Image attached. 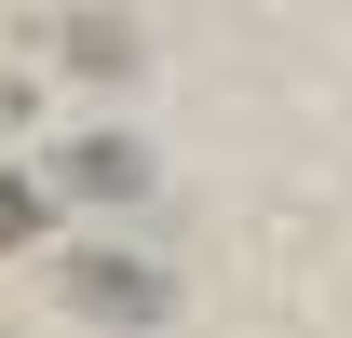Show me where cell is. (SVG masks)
<instances>
[{"label":"cell","instance_id":"1","mask_svg":"<svg viewBox=\"0 0 352 338\" xmlns=\"http://www.w3.org/2000/svg\"><path fill=\"white\" fill-rule=\"evenodd\" d=\"M68 297H82L95 325H163V311H176V271L135 257V244H82V257H68Z\"/></svg>","mask_w":352,"mask_h":338},{"label":"cell","instance_id":"2","mask_svg":"<svg viewBox=\"0 0 352 338\" xmlns=\"http://www.w3.org/2000/svg\"><path fill=\"white\" fill-rule=\"evenodd\" d=\"M54 176H68V190H95V203H135V190H149V149H135V135H68V149H54Z\"/></svg>","mask_w":352,"mask_h":338},{"label":"cell","instance_id":"3","mask_svg":"<svg viewBox=\"0 0 352 338\" xmlns=\"http://www.w3.org/2000/svg\"><path fill=\"white\" fill-rule=\"evenodd\" d=\"M28 230H41V176H0V257L28 244Z\"/></svg>","mask_w":352,"mask_h":338}]
</instances>
